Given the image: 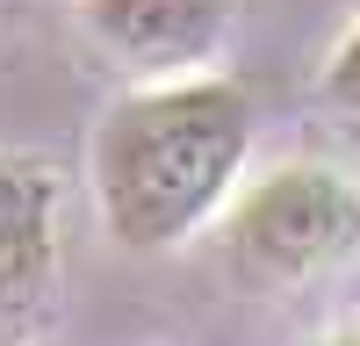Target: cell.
Segmentation results:
<instances>
[{
	"label": "cell",
	"instance_id": "obj_6",
	"mask_svg": "<svg viewBox=\"0 0 360 346\" xmlns=\"http://www.w3.org/2000/svg\"><path fill=\"white\" fill-rule=\"evenodd\" d=\"M324 346H360V339H324Z\"/></svg>",
	"mask_w": 360,
	"mask_h": 346
},
{
	"label": "cell",
	"instance_id": "obj_5",
	"mask_svg": "<svg viewBox=\"0 0 360 346\" xmlns=\"http://www.w3.org/2000/svg\"><path fill=\"white\" fill-rule=\"evenodd\" d=\"M324 94H332L339 108H353V115H360V22L346 29V44L332 51V65H324Z\"/></svg>",
	"mask_w": 360,
	"mask_h": 346
},
{
	"label": "cell",
	"instance_id": "obj_3",
	"mask_svg": "<svg viewBox=\"0 0 360 346\" xmlns=\"http://www.w3.org/2000/svg\"><path fill=\"white\" fill-rule=\"evenodd\" d=\"M238 0H79V22L123 65H188L231 29Z\"/></svg>",
	"mask_w": 360,
	"mask_h": 346
},
{
	"label": "cell",
	"instance_id": "obj_4",
	"mask_svg": "<svg viewBox=\"0 0 360 346\" xmlns=\"http://www.w3.org/2000/svg\"><path fill=\"white\" fill-rule=\"evenodd\" d=\"M51 181L29 159H0V310H29L51 288Z\"/></svg>",
	"mask_w": 360,
	"mask_h": 346
},
{
	"label": "cell",
	"instance_id": "obj_1",
	"mask_svg": "<svg viewBox=\"0 0 360 346\" xmlns=\"http://www.w3.org/2000/svg\"><path fill=\"white\" fill-rule=\"evenodd\" d=\"M252 144V108L231 79H180L108 108L94 137V188L115 245L159 252L224 202Z\"/></svg>",
	"mask_w": 360,
	"mask_h": 346
},
{
	"label": "cell",
	"instance_id": "obj_2",
	"mask_svg": "<svg viewBox=\"0 0 360 346\" xmlns=\"http://www.w3.org/2000/svg\"><path fill=\"white\" fill-rule=\"evenodd\" d=\"M360 231V202L339 173L324 166H281L238 202L231 217V252L245 260L252 274L266 281H295V274H317L353 245Z\"/></svg>",
	"mask_w": 360,
	"mask_h": 346
}]
</instances>
